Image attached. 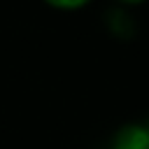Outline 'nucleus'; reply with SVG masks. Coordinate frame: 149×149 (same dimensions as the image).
<instances>
[{
	"label": "nucleus",
	"mask_w": 149,
	"mask_h": 149,
	"mask_svg": "<svg viewBox=\"0 0 149 149\" xmlns=\"http://www.w3.org/2000/svg\"><path fill=\"white\" fill-rule=\"evenodd\" d=\"M112 149H149V135L144 123H126L116 130Z\"/></svg>",
	"instance_id": "1"
},
{
	"label": "nucleus",
	"mask_w": 149,
	"mask_h": 149,
	"mask_svg": "<svg viewBox=\"0 0 149 149\" xmlns=\"http://www.w3.org/2000/svg\"><path fill=\"white\" fill-rule=\"evenodd\" d=\"M105 23H107L109 33L116 35V37H130L135 33V21L123 7H114L112 12H107L105 14Z\"/></svg>",
	"instance_id": "2"
},
{
	"label": "nucleus",
	"mask_w": 149,
	"mask_h": 149,
	"mask_svg": "<svg viewBox=\"0 0 149 149\" xmlns=\"http://www.w3.org/2000/svg\"><path fill=\"white\" fill-rule=\"evenodd\" d=\"M44 2L61 12H77V9H84L86 5H91L93 0H44Z\"/></svg>",
	"instance_id": "3"
},
{
	"label": "nucleus",
	"mask_w": 149,
	"mask_h": 149,
	"mask_svg": "<svg viewBox=\"0 0 149 149\" xmlns=\"http://www.w3.org/2000/svg\"><path fill=\"white\" fill-rule=\"evenodd\" d=\"M121 7H135V5H142V2H147V0H116Z\"/></svg>",
	"instance_id": "4"
},
{
	"label": "nucleus",
	"mask_w": 149,
	"mask_h": 149,
	"mask_svg": "<svg viewBox=\"0 0 149 149\" xmlns=\"http://www.w3.org/2000/svg\"><path fill=\"white\" fill-rule=\"evenodd\" d=\"M144 128H147V135H149V121H147V123H144Z\"/></svg>",
	"instance_id": "5"
}]
</instances>
